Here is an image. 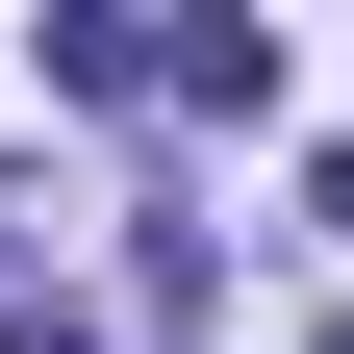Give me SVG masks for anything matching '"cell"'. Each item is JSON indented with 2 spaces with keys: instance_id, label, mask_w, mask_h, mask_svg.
Returning a JSON list of instances; mask_svg holds the SVG:
<instances>
[{
  "instance_id": "obj_1",
  "label": "cell",
  "mask_w": 354,
  "mask_h": 354,
  "mask_svg": "<svg viewBox=\"0 0 354 354\" xmlns=\"http://www.w3.org/2000/svg\"><path fill=\"white\" fill-rule=\"evenodd\" d=\"M51 102H177V0H51Z\"/></svg>"
},
{
  "instance_id": "obj_3",
  "label": "cell",
  "mask_w": 354,
  "mask_h": 354,
  "mask_svg": "<svg viewBox=\"0 0 354 354\" xmlns=\"http://www.w3.org/2000/svg\"><path fill=\"white\" fill-rule=\"evenodd\" d=\"M329 354H354V329H329Z\"/></svg>"
},
{
  "instance_id": "obj_2",
  "label": "cell",
  "mask_w": 354,
  "mask_h": 354,
  "mask_svg": "<svg viewBox=\"0 0 354 354\" xmlns=\"http://www.w3.org/2000/svg\"><path fill=\"white\" fill-rule=\"evenodd\" d=\"M0 354H102V329H76V304H0Z\"/></svg>"
}]
</instances>
